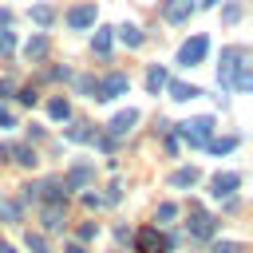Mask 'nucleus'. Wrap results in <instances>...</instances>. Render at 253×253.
Listing matches in <instances>:
<instances>
[{
    "mask_svg": "<svg viewBox=\"0 0 253 253\" xmlns=\"http://www.w3.org/2000/svg\"><path fill=\"white\" fill-rule=\"evenodd\" d=\"M67 253H87V249H83V241H71V245H67Z\"/></svg>",
    "mask_w": 253,
    "mask_h": 253,
    "instance_id": "nucleus-35",
    "label": "nucleus"
},
{
    "mask_svg": "<svg viewBox=\"0 0 253 253\" xmlns=\"http://www.w3.org/2000/svg\"><path fill=\"white\" fill-rule=\"evenodd\" d=\"M126 87H130V79H126L123 71H111V75L95 79V95H91V99L107 103V99H119V95H126Z\"/></svg>",
    "mask_w": 253,
    "mask_h": 253,
    "instance_id": "nucleus-3",
    "label": "nucleus"
},
{
    "mask_svg": "<svg viewBox=\"0 0 253 253\" xmlns=\"http://www.w3.org/2000/svg\"><path fill=\"white\" fill-rule=\"evenodd\" d=\"M83 206H91V210H99V206H107L99 194H83Z\"/></svg>",
    "mask_w": 253,
    "mask_h": 253,
    "instance_id": "nucleus-33",
    "label": "nucleus"
},
{
    "mask_svg": "<svg viewBox=\"0 0 253 253\" xmlns=\"http://www.w3.org/2000/svg\"><path fill=\"white\" fill-rule=\"evenodd\" d=\"M210 253H237V245H233V241H213Z\"/></svg>",
    "mask_w": 253,
    "mask_h": 253,
    "instance_id": "nucleus-32",
    "label": "nucleus"
},
{
    "mask_svg": "<svg viewBox=\"0 0 253 253\" xmlns=\"http://www.w3.org/2000/svg\"><path fill=\"white\" fill-rule=\"evenodd\" d=\"M233 91H253V67H249V63L237 67V75H233Z\"/></svg>",
    "mask_w": 253,
    "mask_h": 253,
    "instance_id": "nucleus-20",
    "label": "nucleus"
},
{
    "mask_svg": "<svg viewBox=\"0 0 253 253\" xmlns=\"http://www.w3.org/2000/svg\"><path fill=\"white\" fill-rule=\"evenodd\" d=\"M28 253H47V241L40 233H28Z\"/></svg>",
    "mask_w": 253,
    "mask_h": 253,
    "instance_id": "nucleus-27",
    "label": "nucleus"
},
{
    "mask_svg": "<svg viewBox=\"0 0 253 253\" xmlns=\"http://www.w3.org/2000/svg\"><path fill=\"white\" fill-rule=\"evenodd\" d=\"M8 91H12V83H8V79H0V99H4Z\"/></svg>",
    "mask_w": 253,
    "mask_h": 253,
    "instance_id": "nucleus-37",
    "label": "nucleus"
},
{
    "mask_svg": "<svg viewBox=\"0 0 253 253\" xmlns=\"http://www.w3.org/2000/svg\"><path fill=\"white\" fill-rule=\"evenodd\" d=\"M174 217H178V206H174V202H162L158 213H154V221H174Z\"/></svg>",
    "mask_w": 253,
    "mask_h": 253,
    "instance_id": "nucleus-26",
    "label": "nucleus"
},
{
    "mask_svg": "<svg viewBox=\"0 0 253 253\" xmlns=\"http://www.w3.org/2000/svg\"><path fill=\"white\" fill-rule=\"evenodd\" d=\"M166 91H170V99H178V103H186V99H198V95H202L194 83H182V79H166Z\"/></svg>",
    "mask_w": 253,
    "mask_h": 253,
    "instance_id": "nucleus-15",
    "label": "nucleus"
},
{
    "mask_svg": "<svg viewBox=\"0 0 253 253\" xmlns=\"http://www.w3.org/2000/svg\"><path fill=\"white\" fill-rule=\"evenodd\" d=\"M32 20H36L40 28H47V24L55 20V8H51V4H36V8H32Z\"/></svg>",
    "mask_w": 253,
    "mask_h": 253,
    "instance_id": "nucleus-23",
    "label": "nucleus"
},
{
    "mask_svg": "<svg viewBox=\"0 0 253 253\" xmlns=\"http://www.w3.org/2000/svg\"><path fill=\"white\" fill-rule=\"evenodd\" d=\"M87 182H91V166H87V162H79V166H71V170H67V178H63L59 186H63V194H67V190H79V186H87Z\"/></svg>",
    "mask_w": 253,
    "mask_h": 253,
    "instance_id": "nucleus-10",
    "label": "nucleus"
},
{
    "mask_svg": "<svg viewBox=\"0 0 253 253\" xmlns=\"http://www.w3.org/2000/svg\"><path fill=\"white\" fill-rule=\"evenodd\" d=\"M206 146H210V150H213V154H229V150H233V146H237V138H233V134H225V138H210V142H206Z\"/></svg>",
    "mask_w": 253,
    "mask_h": 253,
    "instance_id": "nucleus-24",
    "label": "nucleus"
},
{
    "mask_svg": "<svg viewBox=\"0 0 253 253\" xmlns=\"http://www.w3.org/2000/svg\"><path fill=\"white\" fill-rule=\"evenodd\" d=\"M47 115H51V119H67V115H71V103H67L63 95H55V99H47Z\"/></svg>",
    "mask_w": 253,
    "mask_h": 253,
    "instance_id": "nucleus-22",
    "label": "nucleus"
},
{
    "mask_svg": "<svg viewBox=\"0 0 253 253\" xmlns=\"http://www.w3.org/2000/svg\"><path fill=\"white\" fill-rule=\"evenodd\" d=\"M0 221H8V225H12V221H20V206H16V202H8V198H0Z\"/></svg>",
    "mask_w": 253,
    "mask_h": 253,
    "instance_id": "nucleus-25",
    "label": "nucleus"
},
{
    "mask_svg": "<svg viewBox=\"0 0 253 253\" xmlns=\"http://www.w3.org/2000/svg\"><path fill=\"white\" fill-rule=\"evenodd\" d=\"M95 233H99V225H95V221H83V225H79V241H91Z\"/></svg>",
    "mask_w": 253,
    "mask_h": 253,
    "instance_id": "nucleus-29",
    "label": "nucleus"
},
{
    "mask_svg": "<svg viewBox=\"0 0 253 253\" xmlns=\"http://www.w3.org/2000/svg\"><path fill=\"white\" fill-rule=\"evenodd\" d=\"M178 134L190 142V146H206L210 138H213V119L210 115H198V119H186L182 126H178Z\"/></svg>",
    "mask_w": 253,
    "mask_h": 253,
    "instance_id": "nucleus-1",
    "label": "nucleus"
},
{
    "mask_svg": "<svg viewBox=\"0 0 253 253\" xmlns=\"http://www.w3.org/2000/svg\"><path fill=\"white\" fill-rule=\"evenodd\" d=\"M206 51H210V40H206V36H190V40L178 47V63H182V67H194V63L206 59Z\"/></svg>",
    "mask_w": 253,
    "mask_h": 253,
    "instance_id": "nucleus-6",
    "label": "nucleus"
},
{
    "mask_svg": "<svg viewBox=\"0 0 253 253\" xmlns=\"http://www.w3.org/2000/svg\"><path fill=\"white\" fill-rule=\"evenodd\" d=\"M119 40H123L126 47H142V40H146V36H142L134 24H123V28H119Z\"/></svg>",
    "mask_w": 253,
    "mask_h": 253,
    "instance_id": "nucleus-18",
    "label": "nucleus"
},
{
    "mask_svg": "<svg viewBox=\"0 0 253 253\" xmlns=\"http://www.w3.org/2000/svg\"><path fill=\"white\" fill-rule=\"evenodd\" d=\"M166 79H170V75H166V67H158V63H154V67L146 71V91H150V95L166 91Z\"/></svg>",
    "mask_w": 253,
    "mask_h": 253,
    "instance_id": "nucleus-16",
    "label": "nucleus"
},
{
    "mask_svg": "<svg viewBox=\"0 0 253 253\" xmlns=\"http://www.w3.org/2000/svg\"><path fill=\"white\" fill-rule=\"evenodd\" d=\"M210 186H213V198H233V190L241 186V178L225 170V174H213V182H210Z\"/></svg>",
    "mask_w": 253,
    "mask_h": 253,
    "instance_id": "nucleus-11",
    "label": "nucleus"
},
{
    "mask_svg": "<svg viewBox=\"0 0 253 253\" xmlns=\"http://www.w3.org/2000/svg\"><path fill=\"white\" fill-rule=\"evenodd\" d=\"M134 123H138V111H130V107H126V111H119V115L111 119V134H107V138H123Z\"/></svg>",
    "mask_w": 253,
    "mask_h": 253,
    "instance_id": "nucleus-9",
    "label": "nucleus"
},
{
    "mask_svg": "<svg viewBox=\"0 0 253 253\" xmlns=\"http://www.w3.org/2000/svg\"><path fill=\"white\" fill-rule=\"evenodd\" d=\"M170 245H174V237L158 233V225H142V229L134 233V249H138V253H166Z\"/></svg>",
    "mask_w": 253,
    "mask_h": 253,
    "instance_id": "nucleus-2",
    "label": "nucleus"
},
{
    "mask_svg": "<svg viewBox=\"0 0 253 253\" xmlns=\"http://www.w3.org/2000/svg\"><path fill=\"white\" fill-rule=\"evenodd\" d=\"M241 63H245V47H225L221 51V63H217V83L221 87H233V75H237Z\"/></svg>",
    "mask_w": 253,
    "mask_h": 253,
    "instance_id": "nucleus-4",
    "label": "nucleus"
},
{
    "mask_svg": "<svg viewBox=\"0 0 253 253\" xmlns=\"http://www.w3.org/2000/svg\"><path fill=\"white\" fill-rule=\"evenodd\" d=\"M198 178H202V174H198V166H182V170H174V174H170V186H174V190H194V186H198Z\"/></svg>",
    "mask_w": 253,
    "mask_h": 253,
    "instance_id": "nucleus-14",
    "label": "nucleus"
},
{
    "mask_svg": "<svg viewBox=\"0 0 253 253\" xmlns=\"http://www.w3.org/2000/svg\"><path fill=\"white\" fill-rule=\"evenodd\" d=\"M67 24H71V28H91V24H95V4H75V8L67 12Z\"/></svg>",
    "mask_w": 253,
    "mask_h": 253,
    "instance_id": "nucleus-13",
    "label": "nucleus"
},
{
    "mask_svg": "<svg viewBox=\"0 0 253 253\" xmlns=\"http://www.w3.org/2000/svg\"><path fill=\"white\" fill-rule=\"evenodd\" d=\"M190 12H194V0H166V4H162V16H166L170 24L190 20Z\"/></svg>",
    "mask_w": 253,
    "mask_h": 253,
    "instance_id": "nucleus-8",
    "label": "nucleus"
},
{
    "mask_svg": "<svg viewBox=\"0 0 253 253\" xmlns=\"http://www.w3.org/2000/svg\"><path fill=\"white\" fill-rule=\"evenodd\" d=\"M0 158H12L20 166H36V150L32 146H20V142H0Z\"/></svg>",
    "mask_w": 253,
    "mask_h": 253,
    "instance_id": "nucleus-7",
    "label": "nucleus"
},
{
    "mask_svg": "<svg viewBox=\"0 0 253 253\" xmlns=\"http://www.w3.org/2000/svg\"><path fill=\"white\" fill-rule=\"evenodd\" d=\"M63 134H67L71 142H91V138H95V130H91L87 123H71V126H67Z\"/></svg>",
    "mask_w": 253,
    "mask_h": 253,
    "instance_id": "nucleus-21",
    "label": "nucleus"
},
{
    "mask_svg": "<svg viewBox=\"0 0 253 253\" xmlns=\"http://www.w3.org/2000/svg\"><path fill=\"white\" fill-rule=\"evenodd\" d=\"M8 126H16V115L8 107H0V130H8Z\"/></svg>",
    "mask_w": 253,
    "mask_h": 253,
    "instance_id": "nucleus-30",
    "label": "nucleus"
},
{
    "mask_svg": "<svg viewBox=\"0 0 253 253\" xmlns=\"http://www.w3.org/2000/svg\"><path fill=\"white\" fill-rule=\"evenodd\" d=\"M63 210H67V202H43V210H40L43 229H59L63 225Z\"/></svg>",
    "mask_w": 253,
    "mask_h": 253,
    "instance_id": "nucleus-12",
    "label": "nucleus"
},
{
    "mask_svg": "<svg viewBox=\"0 0 253 253\" xmlns=\"http://www.w3.org/2000/svg\"><path fill=\"white\" fill-rule=\"evenodd\" d=\"M221 20H225V24H237V20H241V4H225Z\"/></svg>",
    "mask_w": 253,
    "mask_h": 253,
    "instance_id": "nucleus-28",
    "label": "nucleus"
},
{
    "mask_svg": "<svg viewBox=\"0 0 253 253\" xmlns=\"http://www.w3.org/2000/svg\"><path fill=\"white\" fill-rule=\"evenodd\" d=\"M8 20H12V12H8V8H0V28H8Z\"/></svg>",
    "mask_w": 253,
    "mask_h": 253,
    "instance_id": "nucleus-36",
    "label": "nucleus"
},
{
    "mask_svg": "<svg viewBox=\"0 0 253 253\" xmlns=\"http://www.w3.org/2000/svg\"><path fill=\"white\" fill-rule=\"evenodd\" d=\"M20 103H28V107H32V103H36V91H32V87H20Z\"/></svg>",
    "mask_w": 253,
    "mask_h": 253,
    "instance_id": "nucleus-34",
    "label": "nucleus"
},
{
    "mask_svg": "<svg viewBox=\"0 0 253 253\" xmlns=\"http://www.w3.org/2000/svg\"><path fill=\"white\" fill-rule=\"evenodd\" d=\"M186 229H190V237L210 241V237H213V229H217V217H213V213H206V210H198V206H190V221H186Z\"/></svg>",
    "mask_w": 253,
    "mask_h": 253,
    "instance_id": "nucleus-5",
    "label": "nucleus"
},
{
    "mask_svg": "<svg viewBox=\"0 0 253 253\" xmlns=\"http://www.w3.org/2000/svg\"><path fill=\"white\" fill-rule=\"evenodd\" d=\"M16 47V40H12V32H0V55H8Z\"/></svg>",
    "mask_w": 253,
    "mask_h": 253,
    "instance_id": "nucleus-31",
    "label": "nucleus"
},
{
    "mask_svg": "<svg viewBox=\"0 0 253 253\" xmlns=\"http://www.w3.org/2000/svg\"><path fill=\"white\" fill-rule=\"evenodd\" d=\"M0 253H16V249H12V245H8V241H0Z\"/></svg>",
    "mask_w": 253,
    "mask_h": 253,
    "instance_id": "nucleus-38",
    "label": "nucleus"
},
{
    "mask_svg": "<svg viewBox=\"0 0 253 253\" xmlns=\"http://www.w3.org/2000/svg\"><path fill=\"white\" fill-rule=\"evenodd\" d=\"M91 47H95V55H107V51H111V28H95Z\"/></svg>",
    "mask_w": 253,
    "mask_h": 253,
    "instance_id": "nucleus-19",
    "label": "nucleus"
},
{
    "mask_svg": "<svg viewBox=\"0 0 253 253\" xmlns=\"http://www.w3.org/2000/svg\"><path fill=\"white\" fill-rule=\"evenodd\" d=\"M24 55H28V59H43V55H47V36H32V40L24 43Z\"/></svg>",
    "mask_w": 253,
    "mask_h": 253,
    "instance_id": "nucleus-17",
    "label": "nucleus"
}]
</instances>
